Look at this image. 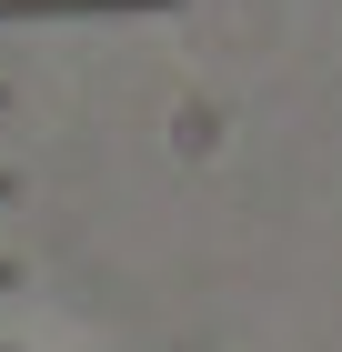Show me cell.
Returning <instances> with one entry per match:
<instances>
[{
	"mask_svg": "<svg viewBox=\"0 0 342 352\" xmlns=\"http://www.w3.org/2000/svg\"><path fill=\"white\" fill-rule=\"evenodd\" d=\"M0 191H10V182H0Z\"/></svg>",
	"mask_w": 342,
	"mask_h": 352,
	"instance_id": "3957f363",
	"label": "cell"
},
{
	"mask_svg": "<svg viewBox=\"0 0 342 352\" xmlns=\"http://www.w3.org/2000/svg\"><path fill=\"white\" fill-rule=\"evenodd\" d=\"M21 10H91V0H0V21H21Z\"/></svg>",
	"mask_w": 342,
	"mask_h": 352,
	"instance_id": "6da1fadb",
	"label": "cell"
},
{
	"mask_svg": "<svg viewBox=\"0 0 342 352\" xmlns=\"http://www.w3.org/2000/svg\"><path fill=\"white\" fill-rule=\"evenodd\" d=\"M0 282H10V262H0Z\"/></svg>",
	"mask_w": 342,
	"mask_h": 352,
	"instance_id": "7a4b0ae2",
	"label": "cell"
}]
</instances>
